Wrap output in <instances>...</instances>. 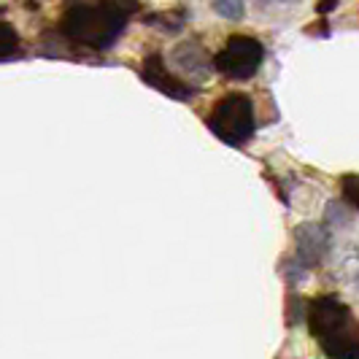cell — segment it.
I'll use <instances>...</instances> for the list:
<instances>
[{"label":"cell","mask_w":359,"mask_h":359,"mask_svg":"<svg viewBox=\"0 0 359 359\" xmlns=\"http://www.w3.org/2000/svg\"><path fill=\"white\" fill-rule=\"evenodd\" d=\"M100 6H106L108 11H114V14H119V17L130 19L133 14H138L141 0H100Z\"/></svg>","instance_id":"obj_11"},{"label":"cell","mask_w":359,"mask_h":359,"mask_svg":"<svg viewBox=\"0 0 359 359\" xmlns=\"http://www.w3.org/2000/svg\"><path fill=\"white\" fill-rule=\"evenodd\" d=\"M335 6H338V0H319V3H316V11H319V17H324V14H330Z\"/></svg>","instance_id":"obj_13"},{"label":"cell","mask_w":359,"mask_h":359,"mask_svg":"<svg viewBox=\"0 0 359 359\" xmlns=\"http://www.w3.org/2000/svg\"><path fill=\"white\" fill-rule=\"evenodd\" d=\"M127 19L108 11L106 6H76L62 19V33L90 49H111L122 36Z\"/></svg>","instance_id":"obj_1"},{"label":"cell","mask_w":359,"mask_h":359,"mask_svg":"<svg viewBox=\"0 0 359 359\" xmlns=\"http://www.w3.org/2000/svg\"><path fill=\"white\" fill-rule=\"evenodd\" d=\"M308 327L319 341L335 338L351 327V308L335 294H322L308 308Z\"/></svg>","instance_id":"obj_4"},{"label":"cell","mask_w":359,"mask_h":359,"mask_svg":"<svg viewBox=\"0 0 359 359\" xmlns=\"http://www.w3.org/2000/svg\"><path fill=\"white\" fill-rule=\"evenodd\" d=\"M294 238H297V259L308 268L322 265V259L330 252V233L322 224H303L297 227Z\"/></svg>","instance_id":"obj_6"},{"label":"cell","mask_w":359,"mask_h":359,"mask_svg":"<svg viewBox=\"0 0 359 359\" xmlns=\"http://www.w3.org/2000/svg\"><path fill=\"white\" fill-rule=\"evenodd\" d=\"M208 127H211V133H214L216 138H222L224 144H246L254 135V127H257L252 97L243 95V92L224 95L214 106V111L208 114Z\"/></svg>","instance_id":"obj_2"},{"label":"cell","mask_w":359,"mask_h":359,"mask_svg":"<svg viewBox=\"0 0 359 359\" xmlns=\"http://www.w3.org/2000/svg\"><path fill=\"white\" fill-rule=\"evenodd\" d=\"M214 11L224 19H241L246 11L243 0H214Z\"/></svg>","instance_id":"obj_10"},{"label":"cell","mask_w":359,"mask_h":359,"mask_svg":"<svg viewBox=\"0 0 359 359\" xmlns=\"http://www.w3.org/2000/svg\"><path fill=\"white\" fill-rule=\"evenodd\" d=\"M265 49L262 43L252 36H233L227 41V46L214 57V68L219 73H224L227 79H252L254 73L262 65Z\"/></svg>","instance_id":"obj_3"},{"label":"cell","mask_w":359,"mask_h":359,"mask_svg":"<svg viewBox=\"0 0 359 359\" xmlns=\"http://www.w3.org/2000/svg\"><path fill=\"white\" fill-rule=\"evenodd\" d=\"M184 14H151V17H146V25H151V27H160L165 33H179L181 27H184Z\"/></svg>","instance_id":"obj_8"},{"label":"cell","mask_w":359,"mask_h":359,"mask_svg":"<svg viewBox=\"0 0 359 359\" xmlns=\"http://www.w3.org/2000/svg\"><path fill=\"white\" fill-rule=\"evenodd\" d=\"M341 189H343V200H346L351 208H357V211H359V176H357V173L343 176Z\"/></svg>","instance_id":"obj_12"},{"label":"cell","mask_w":359,"mask_h":359,"mask_svg":"<svg viewBox=\"0 0 359 359\" xmlns=\"http://www.w3.org/2000/svg\"><path fill=\"white\" fill-rule=\"evenodd\" d=\"M170 60H173V65L179 68L184 76H189V79H205L211 68H214V57L205 52L200 43L195 41H187V43H179L173 54H170Z\"/></svg>","instance_id":"obj_7"},{"label":"cell","mask_w":359,"mask_h":359,"mask_svg":"<svg viewBox=\"0 0 359 359\" xmlns=\"http://www.w3.org/2000/svg\"><path fill=\"white\" fill-rule=\"evenodd\" d=\"M276 3H300V0H276Z\"/></svg>","instance_id":"obj_14"},{"label":"cell","mask_w":359,"mask_h":359,"mask_svg":"<svg viewBox=\"0 0 359 359\" xmlns=\"http://www.w3.org/2000/svg\"><path fill=\"white\" fill-rule=\"evenodd\" d=\"M19 49L17 30L8 22H0V57H11Z\"/></svg>","instance_id":"obj_9"},{"label":"cell","mask_w":359,"mask_h":359,"mask_svg":"<svg viewBox=\"0 0 359 359\" xmlns=\"http://www.w3.org/2000/svg\"><path fill=\"white\" fill-rule=\"evenodd\" d=\"M144 81L149 87H154V90H160L162 95H170L173 100H189L195 90L187 84V81H179L176 76H170L168 68H165V60H162L160 54H151V57H146L144 60Z\"/></svg>","instance_id":"obj_5"}]
</instances>
